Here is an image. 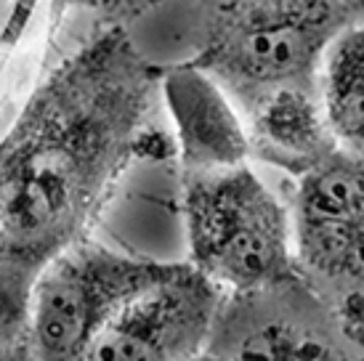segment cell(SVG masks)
Returning <instances> with one entry per match:
<instances>
[{"label": "cell", "mask_w": 364, "mask_h": 361, "mask_svg": "<svg viewBox=\"0 0 364 361\" xmlns=\"http://www.w3.org/2000/svg\"><path fill=\"white\" fill-rule=\"evenodd\" d=\"M189 266L223 295L266 290L298 276L290 208L250 162L181 176Z\"/></svg>", "instance_id": "3"}, {"label": "cell", "mask_w": 364, "mask_h": 361, "mask_svg": "<svg viewBox=\"0 0 364 361\" xmlns=\"http://www.w3.org/2000/svg\"><path fill=\"white\" fill-rule=\"evenodd\" d=\"M338 3L354 21L364 19V0H338Z\"/></svg>", "instance_id": "11"}, {"label": "cell", "mask_w": 364, "mask_h": 361, "mask_svg": "<svg viewBox=\"0 0 364 361\" xmlns=\"http://www.w3.org/2000/svg\"><path fill=\"white\" fill-rule=\"evenodd\" d=\"M160 99L171 114L181 176L250 162V136L237 104L192 59L162 67Z\"/></svg>", "instance_id": "8"}, {"label": "cell", "mask_w": 364, "mask_h": 361, "mask_svg": "<svg viewBox=\"0 0 364 361\" xmlns=\"http://www.w3.org/2000/svg\"><path fill=\"white\" fill-rule=\"evenodd\" d=\"M322 301L301 274L266 290L226 295L213 330L221 332V351H213L229 361H343Z\"/></svg>", "instance_id": "7"}, {"label": "cell", "mask_w": 364, "mask_h": 361, "mask_svg": "<svg viewBox=\"0 0 364 361\" xmlns=\"http://www.w3.org/2000/svg\"><path fill=\"white\" fill-rule=\"evenodd\" d=\"M223 298L189 263H173L112 316L82 361H186L210 345Z\"/></svg>", "instance_id": "6"}, {"label": "cell", "mask_w": 364, "mask_h": 361, "mask_svg": "<svg viewBox=\"0 0 364 361\" xmlns=\"http://www.w3.org/2000/svg\"><path fill=\"white\" fill-rule=\"evenodd\" d=\"M160 72L109 21L43 77L0 141V258L41 271L88 237L149 141Z\"/></svg>", "instance_id": "1"}, {"label": "cell", "mask_w": 364, "mask_h": 361, "mask_svg": "<svg viewBox=\"0 0 364 361\" xmlns=\"http://www.w3.org/2000/svg\"><path fill=\"white\" fill-rule=\"evenodd\" d=\"M35 276L38 271L0 258V361H38L27 335Z\"/></svg>", "instance_id": "10"}, {"label": "cell", "mask_w": 364, "mask_h": 361, "mask_svg": "<svg viewBox=\"0 0 364 361\" xmlns=\"http://www.w3.org/2000/svg\"><path fill=\"white\" fill-rule=\"evenodd\" d=\"M173 263L133 258L80 239L46 263L32 281L27 335L38 361H82L109 319Z\"/></svg>", "instance_id": "4"}, {"label": "cell", "mask_w": 364, "mask_h": 361, "mask_svg": "<svg viewBox=\"0 0 364 361\" xmlns=\"http://www.w3.org/2000/svg\"><path fill=\"white\" fill-rule=\"evenodd\" d=\"M319 101L335 144L364 157V19L343 27L324 50Z\"/></svg>", "instance_id": "9"}, {"label": "cell", "mask_w": 364, "mask_h": 361, "mask_svg": "<svg viewBox=\"0 0 364 361\" xmlns=\"http://www.w3.org/2000/svg\"><path fill=\"white\" fill-rule=\"evenodd\" d=\"M295 266L324 301L364 311V157L335 146L298 176Z\"/></svg>", "instance_id": "5"}, {"label": "cell", "mask_w": 364, "mask_h": 361, "mask_svg": "<svg viewBox=\"0 0 364 361\" xmlns=\"http://www.w3.org/2000/svg\"><path fill=\"white\" fill-rule=\"evenodd\" d=\"M351 21L338 0H203L192 61L245 117L284 90H319L324 50Z\"/></svg>", "instance_id": "2"}, {"label": "cell", "mask_w": 364, "mask_h": 361, "mask_svg": "<svg viewBox=\"0 0 364 361\" xmlns=\"http://www.w3.org/2000/svg\"><path fill=\"white\" fill-rule=\"evenodd\" d=\"M186 361H229V359H226V356H221L218 351H213V348H205V351L189 356Z\"/></svg>", "instance_id": "12"}]
</instances>
